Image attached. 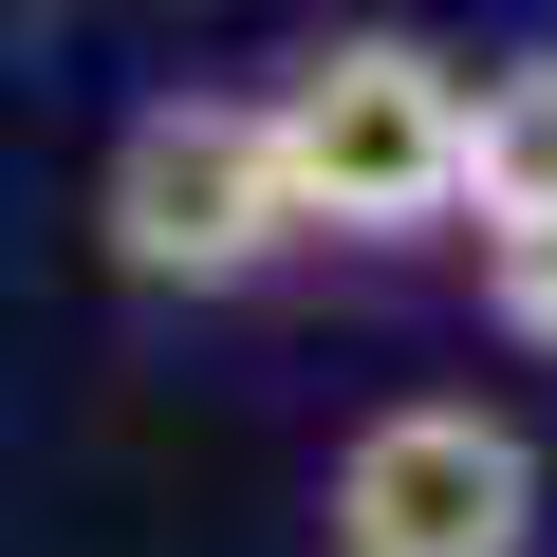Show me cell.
Returning a JSON list of instances; mask_svg holds the SVG:
<instances>
[{
  "label": "cell",
  "instance_id": "obj_1",
  "mask_svg": "<svg viewBox=\"0 0 557 557\" xmlns=\"http://www.w3.org/2000/svg\"><path fill=\"white\" fill-rule=\"evenodd\" d=\"M260 112H278V168H298L317 242H428V223H465V57L446 38H409V20L298 38L260 75Z\"/></svg>",
  "mask_w": 557,
  "mask_h": 557
},
{
  "label": "cell",
  "instance_id": "obj_2",
  "mask_svg": "<svg viewBox=\"0 0 557 557\" xmlns=\"http://www.w3.org/2000/svg\"><path fill=\"white\" fill-rule=\"evenodd\" d=\"M94 242L149 298H242V278H278L317 242L298 168H278V112L260 94H149L112 131V168H94Z\"/></svg>",
  "mask_w": 557,
  "mask_h": 557
},
{
  "label": "cell",
  "instance_id": "obj_3",
  "mask_svg": "<svg viewBox=\"0 0 557 557\" xmlns=\"http://www.w3.org/2000/svg\"><path fill=\"white\" fill-rule=\"evenodd\" d=\"M317 539L335 557H539V446L465 391H409L335 446L317 483Z\"/></svg>",
  "mask_w": 557,
  "mask_h": 557
},
{
  "label": "cell",
  "instance_id": "obj_4",
  "mask_svg": "<svg viewBox=\"0 0 557 557\" xmlns=\"http://www.w3.org/2000/svg\"><path fill=\"white\" fill-rule=\"evenodd\" d=\"M465 223L483 242L502 223H557V38H520V57L465 75Z\"/></svg>",
  "mask_w": 557,
  "mask_h": 557
},
{
  "label": "cell",
  "instance_id": "obj_5",
  "mask_svg": "<svg viewBox=\"0 0 557 557\" xmlns=\"http://www.w3.org/2000/svg\"><path fill=\"white\" fill-rule=\"evenodd\" d=\"M483 317H502L520 354H557V223H502V242H483Z\"/></svg>",
  "mask_w": 557,
  "mask_h": 557
}]
</instances>
